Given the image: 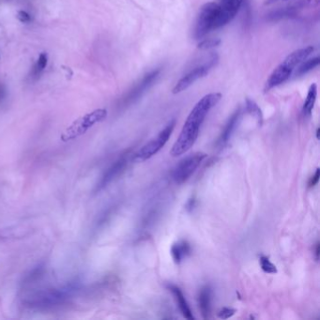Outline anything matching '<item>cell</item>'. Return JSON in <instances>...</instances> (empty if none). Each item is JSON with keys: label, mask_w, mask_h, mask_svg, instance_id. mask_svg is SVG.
I'll return each mask as SVG.
<instances>
[{"label": "cell", "mask_w": 320, "mask_h": 320, "mask_svg": "<svg viewBox=\"0 0 320 320\" xmlns=\"http://www.w3.org/2000/svg\"><path fill=\"white\" fill-rule=\"evenodd\" d=\"M320 168H318L317 169V171H316V173H315V175L311 178L310 180H309V183H308V185H309V187H315L318 183H319V181H320Z\"/></svg>", "instance_id": "24"}, {"label": "cell", "mask_w": 320, "mask_h": 320, "mask_svg": "<svg viewBox=\"0 0 320 320\" xmlns=\"http://www.w3.org/2000/svg\"><path fill=\"white\" fill-rule=\"evenodd\" d=\"M237 310L231 307H224L218 312V318L221 320H228L232 318L236 314Z\"/></svg>", "instance_id": "22"}, {"label": "cell", "mask_w": 320, "mask_h": 320, "mask_svg": "<svg viewBox=\"0 0 320 320\" xmlns=\"http://www.w3.org/2000/svg\"><path fill=\"white\" fill-rule=\"evenodd\" d=\"M276 1H278V0H267L266 4H272V3H274V2H276Z\"/></svg>", "instance_id": "28"}, {"label": "cell", "mask_w": 320, "mask_h": 320, "mask_svg": "<svg viewBox=\"0 0 320 320\" xmlns=\"http://www.w3.org/2000/svg\"><path fill=\"white\" fill-rule=\"evenodd\" d=\"M16 17H17V19L19 20L21 23H24V24H29V23H30L32 21L31 15L29 14L28 11H26V10H19Z\"/></svg>", "instance_id": "23"}, {"label": "cell", "mask_w": 320, "mask_h": 320, "mask_svg": "<svg viewBox=\"0 0 320 320\" xmlns=\"http://www.w3.org/2000/svg\"><path fill=\"white\" fill-rule=\"evenodd\" d=\"M222 99L221 93H209L195 105L188 116L177 141L173 145L170 155L178 157L190 151L198 140L199 130L207 114Z\"/></svg>", "instance_id": "1"}, {"label": "cell", "mask_w": 320, "mask_h": 320, "mask_svg": "<svg viewBox=\"0 0 320 320\" xmlns=\"http://www.w3.org/2000/svg\"><path fill=\"white\" fill-rule=\"evenodd\" d=\"M74 292V288H63V289H52L40 291L32 295L28 301L31 306L36 307H50L57 304L63 303L70 299Z\"/></svg>", "instance_id": "7"}, {"label": "cell", "mask_w": 320, "mask_h": 320, "mask_svg": "<svg viewBox=\"0 0 320 320\" xmlns=\"http://www.w3.org/2000/svg\"><path fill=\"white\" fill-rule=\"evenodd\" d=\"M320 242H318V243L316 244V253H315V254H316V259H317V260H319V258H320Z\"/></svg>", "instance_id": "26"}, {"label": "cell", "mask_w": 320, "mask_h": 320, "mask_svg": "<svg viewBox=\"0 0 320 320\" xmlns=\"http://www.w3.org/2000/svg\"><path fill=\"white\" fill-rule=\"evenodd\" d=\"M246 110L247 112L250 114L251 116H253L254 119L257 120V123L259 126L262 125L263 123V114L261 109L259 108V106L256 104L255 102L253 100L247 98L246 99Z\"/></svg>", "instance_id": "18"}, {"label": "cell", "mask_w": 320, "mask_h": 320, "mask_svg": "<svg viewBox=\"0 0 320 320\" xmlns=\"http://www.w3.org/2000/svg\"><path fill=\"white\" fill-rule=\"evenodd\" d=\"M128 164V156H123L119 160H116L113 164L105 171L104 176L99 181L96 191L99 192L101 190L107 187L113 180L117 179L120 175H121L123 171L126 168Z\"/></svg>", "instance_id": "10"}, {"label": "cell", "mask_w": 320, "mask_h": 320, "mask_svg": "<svg viewBox=\"0 0 320 320\" xmlns=\"http://www.w3.org/2000/svg\"><path fill=\"white\" fill-rule=\"evenodd\" d=\"M192 253V248L188 241L181 240L171 247V254L175 263H181Z\"/></svg>", "instance_id": "15"}, {"label": "cell", "mask_w": 320, "mask_h": 320, "mask_svg": "<svg viewBox=\"0 0 320 320\" xmlns=\"http://www.w3.org/2000/svg\"><path fill=\"white\" fill-rule=\"evenodd\" d=\"M221 43L220 39H206L198 43V49L201 50H207L209 48L216 47Z\"/></svg>", "instance_id": "21"}, {"label": "cell", "mask_w": 320, "mask_h": 320, "mask_svg": "<svg viewBox=\"0 0 320 320\" xmlns=\"http://www.w3.org/2000/svg\"><path fill=\"white\" fill-rule=\"evenodd\" d=\"M243 0H225L220 2V15L217 23V29L225 27L226 24L235 18Z\"/></svg>", "instance_id": "9"}, {"label": "cell", "mask_w": 320, "mask_h": 320, "mask_svg": "<svg viewBox=\"0 0 320 320\" xmlns=\"http://www.w3.org/2000/svg\"><path fill=\"white\" fill-rule=\"evenodd\" d=\"M167 287H168L170 291L172 292V294L174 295L176 301H177V303L179 305V310L182 313L183 317L189 320H195V317L193 316V313L190 309L188 302L186 301V299H185L182 291L180 290V288L178 287L177 285L171 284V283L167 285Z\"/></svg>", "instance_id": "14"}, {"label": "cell", "mask_w": 320, "mask_h": 320, "mask_svg": "<svg viewBox=\"0 0 320 320\" xmlns=\"http://www.w3.org/2000/svg\"><path fill=\"white\" fill-rule=\"evenodd\" d=\"M320 57H317L315 58H311L308 60H304L301 62L300 67H298L297 71L295 72V76L299 77V76H304L305 74L309 73L312 70H314L316 67L320 65Z\"/></svg>", "instance_id": "17"}, {"label": "cell", "mask_w": 320, "mask_h": 320, "mask_svg": "<svg viewBox=\"0 0 320 320\" xmlns=\"http://www.w3.org/2000/svg\"><path fill=\"white\" fill-rule=\"evenodd\" d=\"M107 117V110L101 108L96 109L90 113L85 114V116L77 119L66 129V131L61 134V140L63 142L71 141L77 137L81 136L87 132L96 123L101 122Z\"/></svg>", "instance_id": "4"}, {"label": "cell", "mask_w": 320, "mask_h": 320, "mask_svg": "<svg viewBox=\"0 0 320 320\" xmlns=\"http://www.w3.org/2000/svg\"><path fill=\"white\" fill-rule=\"evenodd\" d=\"M207 158V154L204 152H195L186 158L182 159L173 170L172 177L177 184L186 182L191 176L198 169L200 163Z\"/></svg>", "instance_id": "6"}, {"label": "cell", "mask_w": 320, "mask_h": 320, "mask_svg": "<svg viewBox=\"0 0 320 320\" xmlns=\"http://www.w3.org/2000/svg\"><path fill=\"white\" fill-rule=\"evenodd\" d=\"M48 57L45 53H42L40 55L37 63L34 67V75L39 76L41 72L44 71V69L47 66Z\"/></svg>", "instance_id": "20"}, {"label": "cell", "mask_w": 320, "mask_h": 320, "mask_svg": "<svg viewBox=\"0 0 320 320\" xmlns=\"http://www.w3.org/2000/svg\"><path fill=\"white\" fill-rule=\"evenodd\" d=\"M160 69H157V70L151 71V73L144 76V77L142 78L141 82H139L137 85H135V87L129 93L127 99H126V102L131 104L132 102L136 101L139 97H141L142 94L145 93L151 87V85L156 82V80L160 76Z\"/></svg>", "instance_id": "11"}, {"label": "cell", "mask_w": 320, "mask_h": 320, "mask_svg": "<svg viewBox=\"0 0 320 320\" xmlns=\"http://www.w3.org/2000/svg\"><path fill=\"white\" fill-rule=\"evenodd\" d=\"M320 129L319 128V129L317 130V138H318V139H320Z\"/></svg>", "instance_id": "29"}, {"label": "cell", "mask_w": 320, "mask_h": 320, "mask_svg": "<svg viewBox=\"0 0 320 320\" xmlns=\"http://www.w3.org/2000/svg\"><path fill=\"white\" fill-rule=\"evenodd\" d=\"M211 299H212V289L210 285L203 286L198 293V305L201 315L204 320L209 318L211 312Z\"/></svg>", "instance_id": "13"}, {"label": "cell", "mask_w": 320, "mask_h": 320, "mask_svg": "<svg viewBox=\"0 0 320 320\" xmlns=\"http://www.w3.org/2000/svg\"><path fill=\"white\" fill-rule=\"evenodd\" d=\"M217 62H218V56L216 54H213L209 58V60H207L205 64L195 68L194 70L189 72L186 76H183L174 86L172 90L173 94H179L180 92L186 90L198 80L205 77L209 73V71L216 65Z\"/></svg>", "instance_id": "8"}, {"label": "cell", "mask_w": 320, "mask_h": 320, "mask_svg": "<svg viewBox=\"0 0 320 320\" xmlns=\"http://www.w3.org/2000/svg\"><path fill=\"white\" fill-rule=\"evenodd\" d=\"M6 95V90L4 88L3 85H0V100H2Z\"/></svg>", "instance_id": "27"}, {"label": "cell", "mask_w": 320, "mask_h": 320, "mask_svg": "<svg viewBox=\"0 0 320 320\" xmlns=\"http://www.w3.org/2000/svg\"><path fill=\"white\" fill-rule=\"evenodd\" d=\"M196 204H197V200L195 199V198H191V199H189L188 202H187V204H186V206H185V207H186V209L188 210V211H193V209L195 208V207H196Z\"/></svg>", "instance_id": "25"}, {"label": "cell", "mask_w": 320, "mask_h": 320, "mask_svg": "<svg viewBox=\"0 0 320 320\" xmlns=\"http://www.w3.org/2000/svg\"><path fill=\"white\" fill-rule=\"evenodd\" d=\"M240 114L241 111L239 108L235 113L233 114L230 119L228 120V121L226 124L223 132L221 133L218 142H217V146L219 148H225L226 145L228 144V142L230 141L233 133L235 132L236 128L238 126V124L240 122Z\"/></svg>", "instance_id": "12"}, {"label": "cell", "mask_w": 320, "mask_h": 320, "mask_svg": "<svg viewBox=\"0 0 320 320\" xmlns=\"http://www.w3.org/2000/svg\"><path fill=\"white\" fill-rule=\"evenodd\" d=\"M219 1H220V2H223V1H225V0H219ZM220 2H219V3H220Z\"/></svg>", "instance_id": "30"}, {"label": "cell", "mask_w": 320, "mask_h": 320, "mask_svg": "<svg viewBox=\"0 0 320 320\" xmlns=\"http://www.w3.org/2000/svg\"><path fill=\"white\" fill-rule=\"evenodd\" d=\"M175 126L176 120H173L159 132V134L155 138L151 139V141L144 145L141 149L134 154V160L136 161H145L156 155L168 141Z\"/></svg>", "instance_id": "5"}, {"label": "cell", "mask_w": 320, "mask_h": 320, "mask_svg": "<svg viewBox=\"0 0 320 320\" xmlns=\"http://www.w3.org/2000/svg\"><path fill=\"white\" fill-rule=\"evenodd\" d=\"M259 263L264 273L274 274L277 273V268L274 264L271 262L270 258L266 255H261L259 258Z\"/></svg>", "instance_id": "19"}, {"label": "cell", "mask_w": 320, "mask_h": 320, "mask_svg": "<svg viewBox=\"0 0 320 320\" xmlns=\"http://www.w3.org/2000/svg\"><path fill=\"white\" fill-rule=\"evenodd\" d=\"M220 10V5L216 2H207L201 7L194 29L196 40H201L210 31L217 29Z\"/></svg>", "instance_id": "3"}, {"label": "cell", "mask_w": 320, "mask_h": 320, "mask_svg": "<svg viewBox=\"0 0 320 320\" xmlns=\"http://www.w3.org/2000/svg\"><path fill=\"white\" fill-rule=\"evenodd\" d=\"M317 96H318V85L314 83L309 87L306 100L302 106V115L304 117L311 116L315 104H316V101H317Z\"/></svg>", "instance_id": "16"}, {"label": "cell", "mask_w": 320, "mask_h": 320, "mask_svg": "<svg viewBox=\"0 0 320 320\" xmlns=\"http://www.w3.org/2000/svg\"><path fill=\"white\" fill-rule=\"evenodd\" d=\"M314 50L315 48L313 46H307L298 49L289 54L269 77L265 85V91H270L275 86L282 85L286 80H288L295 68L309 57Z\"/></svg>", "instance_id": "2"}]
</instances>
